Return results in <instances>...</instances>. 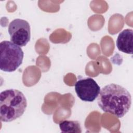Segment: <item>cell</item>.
<instances>
[{"mask_svg": "<svg viewBox=\"0 0 133 133\" xmlns=\"http://www.w3.org/2000/svg\"><path fill=\"white\" fill-rule=\"evenodd\" d=\"M97 102L104 112L121 118L130 108L131 97L129 92L123 86L110 84L100 90Z\"/></svg>", "mask_w": 133, "mask_h": 133, "instance_id": "1", "label": "cell"}, {"mask_svg": "<svg viewBox=\"0 0 133 133\" xmlns=\"http://www.w3.org/2000/svg\"><path fill=\"white\" fill-rule=\"evenodd\" d=\"M27 107L24 95L20 91L10 89L0 94V119L3 122H10L21 116Z\"/></svg>", "mask_w": 133, "mask_h": 133, "instance_id": "2", "label": "cell"}, {"mask_svg": "<svg viewBox=\"0 0 133 133\" xmlns=\"http://www.w3.org/2000/svg\"><path fill=\"white\" fill-rule=\"evenodd\" d=\"M0 69L4 72L16 71L22 64L24 53L21 48L8 41L0 44Z\"/></svg>", "mask_w": 133, "mask_h": 133, "instance_id": "3", "label": "cell"}, {"mask_svg": "<svg viewBox=\"0 0 133 133\" xmlns=\"http://www.w3.org/2000/svg\"><path fill=\"white\" fill-rule=\"evenodd\" d=\"M8 33L10 41L20 47L25 46L31 38V29L29 22L23 19H15L9 24Z\"/></svg>", "mask_w": 133, "mask_h": 133, "instance_id": "4", "label": "cell"}, {"mask_svg": "<svg viewBox=\"0 0 133 133\" xmlns=\"http://www.w3.org/2000/svg\"><path fill=\"white\" fill-rule=\"evenodd\" d=\"M100 87L92 78L79 79L75 84V90L78 97L82 101L92 102L98 96Z\"/></svg>", "mask_w": 133, "mask_h": 133, "instance_id": "5", "label": "cell"}, {"mask_svg": "<svg viewBox=\"0 0 133 133\" xmlns=\"http://www.w3.org/2000/svg\"><path fill=\"white\" fill-rule=\"evenodd\" d=\"M133 31L131 29H125L118 35L116 45L117 49L124 53L132 54Z\"/></svg>", "mask_w": 133, "mask_h": 133, "instance_id": "6", "label": "cell"}, {"mask_svg": "<svg viewBox=\"0 0 133 133\" xmlns=\"http://www.w3.org/2000/svg\"><path fill=\"white\" fill-rule=\"evenodd\" d=\"M59 127L62 132H82L80 124L77 121L64 120L59 123Z\"/></svg>", "mask_w": 133, "mask_h": 133, "instance_id": "7", "label": "cell"}]
</instances>
